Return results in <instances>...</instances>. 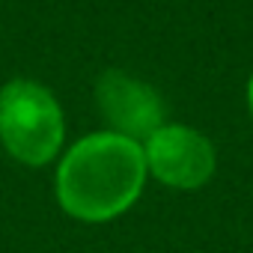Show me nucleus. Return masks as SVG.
Listing matches in <instances>:
<instances>
[{
    "mask_svg": "<svg viewBox=\"0 0 253 253\" xmlns=\"http://www.w3.org/2000/svg\"><path fill=\"white\" fill-rule=\"evenodd\" d=\"M247 104H250V113H253V78H250V86H247Z\"/></svg>",
    "mask_w": 253,
    "mask_h": 253,
    "instance_id": "39448f33",
    "label": "nucleus"
},
{
    "mask_svg": "<svg viewBox=\"0 0 253 253\" xmlns=\"http://www.w3.org/2000/svg\"><path fill=\"white\" fill-rule=\"evenodd\" d=\"M95 101L110 128L128 140H149L164 125V101L158 92L125 72H104L95 84Z\"/></svg>",
    "mask_w": 253,
    "mask_h": 253,
    "instance_id": "20e7f679",
    "label": "nucleus"
},
{
    "mask_svg": "<svg viewBox=\"0 0 253 253\" xmlns=\"http://www.w3.org/2000/svg\"><path fill=\"white\" fill-rule=\"evenodd\" d=\"M143 143L116 131L81 137L57 167V200L84 223H107L125 214L146 185Z\"/></svg>",
    "mask_w": 253,
    "mask_h": 253,
    "instance_id": "f257e3e1",
    "label": "nucleus"
},
{
    "mask_svg": "<svg viewBox=\"0 0 253 253\" xmlns=\"http://www.w3.org/2000/svg\"><path fill=\"white\" fill-rule=\"evenodd\" d=\"M146 170L179 191L203 188L214 176V146L206 134L188 128V125H161L143 146Z\"/></svg>",
    "mask_w": 253,
    "mask_h": 253,
    "instance_id": "7ed1b4c3",
    "label": "nucleus"
},
{
    "mask_svg": "<svg viewBox=\"0 0 253 253\" xmlns=\"http://www.w3.org/2000/svg\"><path fill=\"white\" fill-rule=\"evenodd\" d=\"M63 110L48 86L36 81H9L0 89V143L27 164L42 167L63 146Z\"/></svg>",
    "mask_w": 253,
    "mask_h": 253,
    "instance_id": "f03ea898",
    "label": "nucleus"
}]
</instances>
